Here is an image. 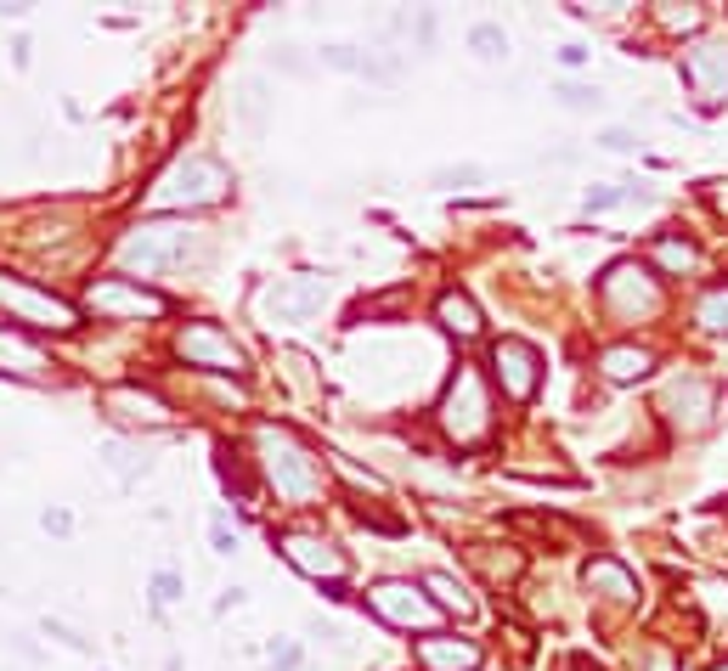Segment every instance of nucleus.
Masks as SVG:
<instances>
[{
    "mask_svg": "<svg viewBox=\"0 0 728 671\" xmlns=\"http://www.w3.org/2000/svg\"><path fill=\"white\" fill-rule=\"evenodd\" d=\"M0 372L7 378H45L52 361H45V350L34 339H23L18 327H0Z\"/></svg>",
    "mask_w": 728,
    "mask_h": 671,
    "instance_id": "obj_18",
    "label": "nucleus"
},
{
    "mask_svg": "<svg viewBox=\"0 0 728 671\" xmlns=\"http://www.w3.org/2000/svg\"><path fill=\"white\" fill-rule=\"evenodd\" d=\"M655 23L672 29V34H695V29L706 23V12H700V7H655Z\"/></svg>",
    "mask_w": 728,
    "mask_h": 671,
    "instance_id": "obj_27",
    "label": "nucleus"
},
{
    "mask_svg": "<svg viewBox=\"0 0 728 671\" xmlns=\"http://www.w3.org/2000/svg\"><path fill=\"white\" fill-rule=\"evenodd\" d=\"M175 356H181L186 367H199V372H232V378L249 367L243 345L232 339L226 327H215V322H186V327L175 333Z\"/></svg>",
    "mask_w": 728,
    "mask_h": 671,
    "instance_id": "obj_8",
    "label": "nucleus"
},
{
    "mask_svg": "<svg viewBox=\"0 0 728 671\" xmlns=\"http://www.w3.org/2000/svg\"><path fill=\"white\" fill-rule=\"evenodd\" d=\"M0 311H7V322H23L34 333H74L79 327V305H68L63 294H52V288H40L18 271H0Z\"/></svg>",
    "mask_w": 728,
    "mask_h": 671,
    "instance_id": "obj_5",
    "label": "nucleus"
},
{
    "mask_svg": "<svg viewBox=\"0 0 728 671\" xmlns=\"http://www.w3.org/2000/svg\"><path fill=\"white\" fill-rule=\"evenodd\" d=\"M85 311H96L103 322H159V316H170V300L130 277H96L85 288Z\"/></svg>",
    "mask_w": 728,
    "mask_h": 671,
    "instance_id": "obj_6",
    "label": "nucleus"
},
{
    "mask_svg": "<svg viewBox=\"0 0 728 671\" xmlns=\"http://www.w3.org/2000/svg\"><path fill=\"white\" fill-rule=\"evenodd\" d=\"M7 638H12V649H18V654H23V660H34V654H40V649H34V643H29V638H23V632H7Z\"/></svg>",
    "mask_w": 728,
    "mask_h": 671,
    "instance_id": "obj_44",
    "label": "nucleus"
},
{
    "mask_svg": "<svg viewBox=\"0 0 728 671\" xmlns=\"http://www.w3.org/2000/svg\"><path fill=\"white\" fill-rule=\"evenodd\" d=\"M333 463L345 468V479H351V486H362V491H384V486H378V474H362V468H356V463H345V457H333Z\"/></svg>",
    "mask_w": 728,
    "mask_h": 671,
    "instance_id": "obj_39",
    "label": "nucleus"
},
{
    "mask_svg": "<svg viewBox=\"0 0 728 671\" xmlns=\"http://www.w3.org/2000/svg\"><path fill=\"white\" fill-rule=\"evenodd\" d=\"M317 57H322V68H333V74H362V63H367L356 45H322Z\"/></svg>",
    "mask_w": 728,
    "mask_h": 671,
    "instance_id": "obj_30",
    "label": "nucleus"
},
{
    "mask_svg": "<svg viewBox=\"0 0 728 671\" xmlns=\"http://www.w3.org/2000/svg\"><path fill=\"white\" fill-rule=\"evenodd\" d=\"M367 604H373V615L378 620H390V627H418V632H429L435 620H441V609H435V598L424 593V582L413 587V582H373L367 587Z\"/></svg>",
    "mask_w": 728,
    "mask_h": 671,
    "instance_id": "obj_11",
    "label": "nucleus"
},
{
    "mask_svg": "<svg viewBox=\"0 0 728 671\" xmlns=\"http://www.w3.org/2000/svg\"><path fill=\"white\" fill-rule=\"evenodd\" d=\"M469 52H474L480 63H503V57H508V34H503L497 23H474V29H469Z\"/></svg>",
    "mask_w": 728,
    "mask_h": 671,
    "instance_id": "obj_25",
    "label": "nucleus"
},
{
    "mask_svg": "<svg viewBox=\"0 0 728 671\" xmlns=\"http://www.w3.org/2000/svg\"><path fill=\"white\" fill-rule=\"evenodd\" d=\"M492 372H497L508 401H531V396H537V383H543V356L531 350L525 339H497L492 345Z\"/></svg>",
    "mask_w": 728,
    "mask_h": 671,
    "instance_id": "obj_14",
    "label": "nucleus"
},
{
    "mask_svg": "<svg viewBox=\"0 0 728 671\" xmlns=\"http://www.w3.org/2000/svg\"><path fill=\"white\" fill-rule=\"evenodd\" d=\"M175 598H186V593H181V575H175V570H159V575H153V604H175Z\"/></svg>",
    "mask_w": 728,
    "mask_h": 671,
    "instance_id": "obj_34",
    "label": "nucleus"
},
{
    "mask_svg": "<svg viewBox=\"0 0 728 671\" xmlns=\"http://www.w3.org/2000/svg\"><path fill=\"white\" fill-rule=\"evenodd\" d=\"M271 671H295L300 665V643H288V638H271Z\"/></svg>",
    "mask_w": 728,
    "mask_h": 671,
    "instance_id": "obj_35",
    "label": "nucleus"
},
{
    "mask_svg": "<svg viewBox=\"0 0 728 671\" xmlns=\"http://www.w3.org/2000/svg\"><path fill=\"white\" fill-rule=\"evenodd\" d=\"M103 463H108V474L119 479L125 491L153 468V457H148V446H141V441H108V446H103Z\"/></svg>",
    "mask_w": 728,
    "mask_h": 671,
    "instance_id": "obj_21",
    "label": "nucleus"
},
{
    "mask_svg": "<svg viewBox=\"0 0 728 671\" xmlns=\"http://www.w3.org/2000/svg\"><path fill=\"white\" fill-rule=\"evenodd\" d=\"M435 322H441L447 333H452V339H480V305L463 294V288H447V294L441 300H435Z\"/></svg>",
    "mask_w": 728,
    "mask_h": 671,
    "instance_id": "obj_19",
    "label": "nucleus"
},
{
    "mask_svg": "<svg viewBox=\"0 0 728 671\" xmlns=\"http://www.w3.org/2000/svg\"><path fill=\"white\" fill-rule=\"evenodd\" d=\"M322 305H328V282L322 277H271L255 294V311L266 322H311Z\"/></svg>",
    "mask_w": 728,
    "mask_h": 671,
    "instance_id": "obj_10",
    "label": "nucleus"
},
{
    "mask_svg": "<svg viewBox=\"0 0 728 671\" xmlns=\"http://www.w3.org/2000/svg\"><path fill=\"white\" fill-rule=\"evenodd\" d=\"M599 372H604L610 383H639V378L655 372V356H650L644 345H610V350L599 356Z\"/></svg>",
    "mask_w": 728,
    "mask_h": 671,
    "instance_id": "obj_20",
    "label": "nucleus"
},
{
    "mask_svg": "<svg viewBox=\"0 0 728 671\" xmlns=\"http://www.w3.org/2000/svg\"><path fill=\"white\" fill-rule=\"evenodd\" d=\"M581 582H588V593H599V598H610V604H633V598H639V575L627 570L621 559H588Z\"/></svg>",
    "mask_w": 728,
    "mask_h": 671,
    "instance_id": "obj_17",
    "label": "nucleus"
},
{
    "mask_svg": "<svg viewBox=\"0 0 728 671\" xmlns=\"http://www.w3.org/2000/svg\"><path fill=\"white\" fill-rule=\"evenodd\" d=\"M255 452H260V474H266V486H271L282 502H295V508L322 502V491H328L322 457H317L311 446H300L282 423H260V429H255Z\"/></svg>",
    "mask_w": 728,
    "mask_h": 671,
    "instance_id": "obj_1",
    "label": "nucleus"
},
{
    "mask_svg": "<svg viewBox=\"0 0 728 671\" xmlns=\"http://www.w3.org/2000/svg\"><path fill=\"white\" fill-rule=\"evenodd\" d=\"M599 294H604V305H610L621 322H639V316H655V311H661V288H655L650 266H639V260H615V266L599 277Z\"/></svg>",
    "mask_w": 728,
    "mask_h": 671,
    "instance_id": "obj_9",
    "label": "nucleus"
},
{
    "mask_svg": "<svg viewBox=\"0 0 728 671\" xmlns=\"http://www.w3.org/2000/svg\"><path fill=\"white\" fill-rule=\"evenodd\" d=\"M650 260H655L666 277H684V271L700 266V249L689 243V237H655V243H650Z\"/></svg>",
    "mask_w": 728,
    "mask_h": 671,
    "instance_id": "obj_24",
    "label": "nucleus"
},
{
    "mask_svg": "<svg viewBox=\"0 0 728 671\" xmlns=\"http://www.w3.org/2000/svg\"><path fill=\"white\" fill-rule=\"evenodd\" d=\"M627 198H639V186H593L588 192V215H604V209H615Z\"/></svg>",
    "mask_w": 728,
    "mask_h": 671,
    "instance_id": "obj_31",
    "label": "nucleus"
},
{
    "mask_svg": "<svg viewBox=\"0 0 728 671\" xmlns=\"http://www.w3.org/2000/svg\"><path fill=\"white\" fill-rule=\"evenodd\" d=\"M237 604H243V593H237V587H226V593L215 598V615H226V609H237Z\"/></svg>",
    "mask_w": 728,
    "mask_h": 671,
    "instance_id": "obj_43",
    "label": "nucleus"
},
{
    "mask_svg": "<svg viewBox=\"0 0 728 671\" xmlns=\"http://www.w3.org/2000/svg\"><path fill=\"white\" fill-rule=\"evenodd\" d=\"M559 102H565L570 113H588V108H599V102H604V96H599V90H588V85H565V90H559Z\"/></svg>",
    "mask_w": 728,
    "mask_h": 671,
    "instance_id": "obj_32",
    "label": "nucleus"
},
{
    "mask_svg": "<svg viewBox=\"0 0 728 671\" xmlns=\"http://www.w3.org/2000/svg\"><path fill=\"white\" fill-rule=\"evenodd\" d=\"M559 63H565V68H581V63H588V52H581V45H565Z\"/></svg>",
    "mask_w": 728,
    "mask_h": 671,
    "instance_id": "obj_42",
    "label": "nucleus"
},
{
    "mask_svg": "<svg viewBox=\"0 0 728 671\" xmlns=\"http://www.w3.org/2000/svg\"><path fill=\"white\" fill-rule=\"evenodd\" d=\"M237 125L249 136H260L271 125V90H266V79H243L237 85Z\"/></svg>",
    "mask_w": 728,
    "mask_h": 671,
    "instance_id": "obj_23",
    "label": "nucleus"
},
{
    "mask_svg": "<svg viewBox=\"0 0 728 671\" xmlns=\"http://www.w3.org/2000/svg\"><path fill=\"white\" fill-rule=\"evenodd\" d=\"M480 643L474 638H418V665L424 671H480Z\"/></svg>",
    "mask_w": 728,
    "mask_h": 671,
    "instance_id": "obj_16",
    "label": "nucleus"
},
{
    "mask_svg": "<svg viewBox=\"0 0 728 671\" xmlns=\"http://www.w3.org/2000/svg\"><path fill=\"white\" fill-rule=\"evenodd\" d=\"M700 598H706L717 615H728V582H700Z\"/></svg>",
    "mask_w": 728,
    "mask_h": 671,
    "instance_id": "obj_40",
    "label": "nucleus"
},
{
    "mask_svg": "<svg viewBox=\"0 0 728 671\" xmlns=\"http://www.w3.org/2000/svg\"><path fill=\"white\" fill-rule=\"evenodd\" d=\"M40 524H45L52 537H74V513H68V508H45V513H40Z\"/></svg>",
    "mask_w": 728,
    "mask_h": 671,
    "instance_id": "obj_38",
    "label": "nucleus"
},
{
    "mask_svg": "<svg viewBox=\"0 0 728 671\" xmlns=\"http://www.w3.org/2000/svg\"><path fill=\"white\" fill-rule=\"evenodd\" d=\"M192 237H199V226H192L186 215L136 220V226L119 237V266H125V271H170L175 260H186Z\"/></svg>",
    "mask_w": 728,
    "mask_h": 671,
    "instance_id": "obj_3",
    "label": "nucleus"
},
{
    "mask_svg": "<svg viewBox=\"0 0 728 671\" xmlns=\"http://www.w3.org/2000/svg\"><path fill=\"white\" fill-rule=\"evenodd\" d=\"M684 85H689L700 113H717L728 102V40L700 34L684 45Z\"/></svg>",
    "mask_w": 728,
    "mask_h": 671,
    "instance_id": "obj_7",
    "label": "nucleus"
},
{
    "mask_svg": "<svg viewBox=\"0 0 728 671\" xmlns=\"http://www.w3.org/2000/svg\"><path fill=\"white\" fill-rule=\"evenodd\" d=\"M711 671H728V660H722V665H711Z\"/></svg>",
    "mask_w": 728,
    "mask_h": 671,
    "instance_id": "obj_45",
    "label": "nucleus"
},
{
    "mask_svg": "<svg viewBox=\"0 0 728 671\" xmlns=\"http://www.w3.org/2000/svg\"><path fill=\"white\" fill-rule=\"evenodd\" d=\"M277 548H282V559L295 564L300 575H311V582L345 587V570H351V559L339 553L328 537H317V531H282V537H277Z\"/></svg>",
    "mask_w": 728,
    "mask_h": 671,
    "instance_id": "obj_12",
    "label": "nucleus"
},
{
    "mask_svg": "<svg viewBox=\"0 0 728 671\" xmlns=\"http://www.w3.org/2000/svg\"><path fill=\"white\" fill-rule=\"evenodd\" d=\"M695 322H700L706 333H728V288H711V294H700Z\"/></svg>",
    "mask_w": 728,
    "mask_h": 671,
    "instance_id": "obj_26",
    "label": "nucleus"
},
{
    "mask_svg": "<svg viewBox=\"0 0 728 671\" xmlns=\"http://www.w3.org/2000/svg\"><path fill=\"white\" fill-rule=\"evenodd\" d=\"M271 68H282V74H295V79H300V74L311 68V63H306V57L295 52V45H277V52H271Z\"/></svg>",
    "mask_w": 728,
    "mask_h": 671,
    "instance_id": "obj_37",
    "label": "nucleus"
},
{
    "mask_svg": "<svg viewBox=\"0 0 728 671\" xmlns=\"http://www.w3.org/2000/svg\"><path fill=\"white\" fill-rule=\"evenodd\" d=\"M435 423H441V435L452 446H463V452L492 435V396H485V383H480L474 367H458L452 372L441 407H435Z\"/></svg>",
    "mask_w": 728,
    "mask_h": 671,
    "instance_id": "obj_4",
    "label": "nucleus"
},
{
    "mask_svg": "<svg viewBox=\"0 0 728 671\" xmlns=\"http://www.w3.org/2000/svg\"><path fill=\"white\" fill-rule=\"evenodd\" d=\"M424 593L435 598V609H441V615H458V620L474 615V598L463 593V582H458V575H447V570H429L424 575Z\"/></svg>",
    "mask_w": 728,
    "mask_h": 671,
    "instance_id": "obj_22",
    "label": "nucleus"
},
{
    "mask_svg": "<svg viewBox=\"0 0 728 671\" xmlns=\"http://www.w3.org/2000/svg\"><path fill=\"white\" fill-rule=\"evenodd\" d=\"M210 548H215V553H237V531L226 524V513L210 519Z\"/></svg>",
    "mask_w": 728,
    "mask_h": 671,
    "instance_id": "obj_36",
    "label": "nucleus"
},
{
    "mask_svg": "<svg viewBox=\"0 0 728 671\" xmlns=\"http://www.w3.org/2000/svg\"><path fill=\"white\" fill-rule=\"evenodd\" d=\"M103 412L119 418V423H141V429H164V423H170L164 396L141 390V383H119V390H108V396H103Z\"/></svg>",
    "mask_w": 728,
    "mask_h": 671,
    "instance_id": "obj_15",
    "label": "nucleus"
},
{
    "mask_svg": "<svg viewBox=\"0 0 728 671\" xmlns=\"http://www.w3.org/2000/svg\"><path fill=\"white\" fill-rule=\"evenodd\" d=\"M661 412L684 429V435H700V429H711V418H717V390L706 378H672L666 396H661Z\"/></svg>",
    "mask_w": 728,
    "mask_h": 671,
    "instance_id": "obj_13",
    "label": "nucleus"
},
{
    "mask_svg": "<svg viewBox=\"0 0 728 671\" xmlns=\"http://www.w3.org/2000/svg\"><path fill=\"white\" fill-rule=\"evenodd\" d=\"M644 671H677V660L666 649H644Z\"/></svg>",
    "mask_w": 728,
    "mask_h": 671,
    "instance_id": "obj_41",
    "label": "nucleus"
},
{
    "mask_svg": "<svg viewBox=\"0 0 728 671\" xmlns=\"http://www.w3.org/2000/svg\"><path fill=\"white\" fill-rule=\"evenodd\" d=\"M232 192V175H226V164L221 159H210V153H186V159H175L159 181H153V209H164V215H192V209H210V204H221Z\"/></svg>",
    "mask_w": 728,
    "mask_h": 671,
    "instance_id": "obj_2",
    "label": "nucleus"
},
{
    "mask_svg": "<svg viewBox=\"0 0 728 671\" xmlns=\"http://www.w3.org/2000/svg\"><path fill=\"white\" fill-rule=\"evenodd\" d=\"M429 181L447 186V192H463V186H485V170L480 164H447V170H435Z\"/></svg>",
    "mask_w": 728,
    "mask_h": 671,
    "instance_id": "obj_29",
    "label": "nucleus"
},
{
    "mask_svg": "<svg viewBox=\"0 0 728 671\" xmlns=\"http://www.w3.org/2000/svg\"><path fill=\"white\" fill-rule=\"evenodd\" d=\"M40 632L52 638V643H63V649H74V654H90V638H85L79 627H68V620H57V615H45Z\"/></svg>",
    "mask_w": 728,
    "mask_h": 671,
    "instance_id": "obj_28",
    "label": "nucleus"
},
{
    "mask_svg": "<svg viewBox=\"0 0 728 671\" xmlns=\"http://www.w3.org/2000/svg\"><path fill=\"white\" fill-rule=\"evenodd\" d=\"M593 141H599V148H604V153H633V148H639V136H633V130H621V125H610V130H599Z\"/></svg>",
    "mask_w": 728,
    "mask_h": 671,
    "instance_id": "obj_33",
    "label": "nucleus"
}]
</instances>
